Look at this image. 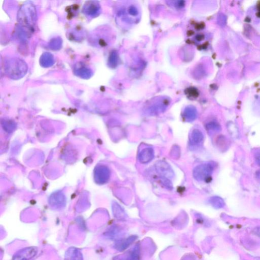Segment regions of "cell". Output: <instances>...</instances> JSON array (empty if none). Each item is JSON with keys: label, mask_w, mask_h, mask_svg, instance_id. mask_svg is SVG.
Returning <instances> with one entry per match:
<instances>
[{"label": "cell", "mask_w": 260, "mask_h": 260, "mask_svg": "<svg viewBox=\"0 0 260 260\" xmlns=\"http://www.w3.org/2000/svg\"><path fill=\"white\" fill-rule=\"evenodd\" d=\"M37 18L36 8L31 3L25 4L20 8L18 15V21L22 27V32L27 36L32 33Z\"/></svg>", "instance_id": "1"}, {"label": "cell", "mask_w": 260, "mask_h": 260, "mask_svg": "<svg viewBox=\"0 0 260 260\" xmlns=\"http://www.w3.org/2000/svg\"><path fill=\"white\" fill-rule=\"evenodd\" d=\"M28 66L26 62L18 58L7 59L5 63V71L9 77L14 79L23 78L27 74Z\"/></svg>", "instance_id": "2"}, {"label": "cell", "mask_w": 260, "mask_h": 260, "mask_svg": "<svg viewBox=\"0 0 260 260\" xmlns=\"http://www.w3.org/2000/svg\"><path fill=\"white\" fill-rule=\"evenodd\" d=\"M214 168V165L212 163L197 166L193 170L194 178L198 181H207L211 178Z\"/></svg>", "instance_id": "3"}, {"label": "cell", "mask_w": 260, "mask_h": 260, "mask_svg": "<svg viewBox=\"0 0 260 260\" xmlns=\"http://www.w3.org/2000/svg\"><path fill=\"white\" fill-rule=\"evenodd\" d=\"M37 253L38 248L36 247H26L16 252L13 260H30L35 257Z\"/></svg>", "instance_id": "4"}, {"label": "cell", "mask_w": 260, "mask_h": 260, "mask_svg": "<svg viewBox=\"0 0 260 260\" xmlns=\"http://www.w3.org/2000/svg\"><path fill=\"white\" fill-rule=\"evenodd\" d=\"M74 72L77 76L84 79L90 78L92 76V70L81 63H77L75 65Z\"/></svg>", "instance_id": "5"}, {"label": "cell", "mask_w": 260, "mask_h": 260, "mask_svg": "<svg viewBox=\"0 0 260 260\" xmlns=\"http://www.w3.org/2000/svg\"><path fill=\"white\" fill-rule=\"evenodd\" d=\"M156 169L163 178H171L174 172L168 164L164 161H159L156 164Z\"/></svg>", "instance_id": "6"}, {"label": "cell", "mask_w": 260, "mask_h": 260, "mask_svg": "<svg viewBox=\"0 0 260 260\" xmlns=\"http://www.w3.org/2000/svg\"><path fill=\"white\" fill-rule=\"evenodd\" d=\"M100 9V5L97 2L90 1L85 4L84 12L88 16L94 17L98 15Z\"/></svg>", "instance_id": "7"}, {"label": "cell", "mask_w": 260, "mask_h": 260, "mask_svg": "<svg viewBox=\"0 0 260 260\" xmlns=\"http://www.w3.org/2000/svg\"><path fill=\"white\" fill-rule=\"evenodd\" d=\"M154 155L153 150L151 148H147L140 152L138 155V159L141 163L147 164L153 159Z\"/></svg>", "instance_id": "8"}, {"label": "cell", "mask_w": 260, "mask_h": 260, "mask_svg": "<svg viewBox=\"0 0 260 260\" xmlns=\"http://www.w3.org/2000/svg\"><path fill=\"white\" fill-rule=\"evenodd\" d=\"M64 260H84V258L80 249L72 247L67 249Z\"/></svg>", "instance_id": "9"}, {"label": "cell", "mask_w": 260, "mask_h": 260, "mask_svg": "<svg viewBox=\"0 0 260 260\" xmlns=\"http://www.w3.org/2000/svg\"><path fill=\"white\" fill-rule=\"evenodd\" d=\"M204 140V135L199 130L194 129L190 137V144L194 146L200 144Z\"/></svg>", "instance_id": "10"}, {"label": "cell", "mask_w": 260, "mask_h": 260, "mask_svg": "<svg viewBox=\"0 0 260 260\" xmlns=\"http://www.w3.org/2000/svg\"><path fill=\"white\" fill-rule=\"evenodd\" d=\"M55 63V59L53 55L49 53H44L40 59V64L44 68H48Z\"/></svg>", "instance_id": "11"}, {"label": "cell", "mask_w": 260, "mask_h": 260, "mask_svg": "<svg viewBox=\"0 0 260 260\" xmlns=\"http://www.w3.org/2000/svg\"><path fill=\"white\" fill-rule=\"evenodd\" d=\"M183 116L187 122H192L197 118V110L193 107H186L184 112Z\"/></svg>", "instance_id": "12"}, {"label": "cell", "mask_w": 260, "mask_h": 260, "mask_svg": "<svg viewBox=\"0 0 260 260\" xmlns=\"http://www.w3.org/2000/svg\"><path fill=\"white\" fill-rule=\"evenodd\" d=\"M135 237L131 236L127 239H124V240L118 242L114 247L119 251H123L124 249H126L135 241Z\"/></svg>", "instance_id": "13"}, {"label": "cell", "mask_w": 260, "mask_h": 260, "mask_svg": "<svg viewBox=\"0 0 260 260\" xmlns=\"http://www.w3.org/2000/svg\"><path fill=\"white\" fill-rule=\"evenodd\" d=\"M210 202L215 209H221L225 205L224 201L219 197L211 198Z\"/></svg>", "instance_id": "14"}, {"label": "cell", "mask_w": 260, "mask_h": 260, "mask_svg": "<svg viewBox=\"0 0 260 260\" xmlns=\"http://www.w3.org/2000/svg\"><path fill=\"white\" fill-rule=\"evenodd\" d=\"M62 40L60 37L52 39L49 43V47L51 49L57 50L61 47Z\"/></svg>", "instance_id": "15"}, {"label": "cell", "mask_w": 260, "mask_h": 260, "mask_svg": "<svg viewBox=\"0 0 260 260\" xmlns=\"http://www.w3.org/2000/svg\"><path fill=\"white\" fill-rule=\"evenodd\" d=\"M206 128L208 130L214 131H219L221 129L220 124L215 122H211L207 124Z\"/></svg>", "instance_id": "16"}, {"label": "cell", "mask_w": 260, "mask_h": 260, "mask_svg": "<svg viewBox=\"0 0 260 260\" xmlns=\"http://www.w3.org/2000/svg\"><path fill=\"white\" fill-rule=\"evenodd\" d=\"M117 61V57L116 54L112 53L110 56L109 60V65L111 66H116Z\"/></svg>", "instance_id": "17"}, {"label": "cell", "mask_w": 260, "mask_h": 260, "mask_svg": "<svg viewBox=\"0 0 260 260\" xmlns=\"http://www.w3.org/2000/svg\"><path fill=\"white\" fill-rule=\"evenodd\" d=\"M256 234L260 237V228L256 229V231H255Z\"/></svg>", "instance_id": "18"}]
</instances>
